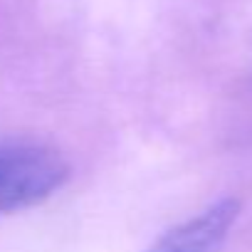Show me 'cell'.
I'll return each instance as SVG.
<instances>
[{
    "instance_id": "obj_1",
    "label": "cell",
    "mask_w": 252,
    "mask_h": 252,
    "mask_svg": "<svg viewBox=\"0 0 252 252\" xmlns=\"http://www.w3.org/2000/svg\"><path fill=\"white\" fill-rule=\"evenodd\" d=\"M69 181L67 158L28 139H0V215L28 210L52 198Z\"/></svg>"
},
{
    "instance_id": "obj_2",
    "label": "cell",
    "mask_w": 252,
    "mask_h": 252,
    "mask_svg": "<svg viewBox=\"0 0 252 252\" xmlns=\"http://www.w3.org/2000/svg\"><path fill=\"white\" fill-rule=\"evenodd\" d=\"M237 200L222 198L186 222L171 227L149 252H218L237 220Z\"/></svg>"
}]
</instances>
